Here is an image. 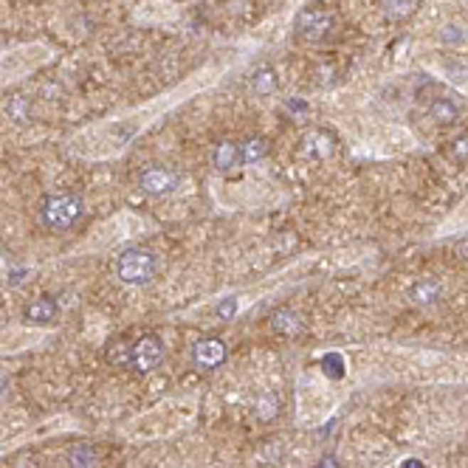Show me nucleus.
<instances>
[{"instance_id": "4468645a", "label": "nucleus", "mask_w": 468, "mask_h": 468, "mask_svg": "<svg viewBox=\"0 0 468 468\" xmlns=\"http://www.w3.org/2000/svg\"><path fill=\"white\" fill-rule=\"evenodd\" d=\"M268 139H262V136H251V139H245L243 144H240V153H243V164H257V161H262V158L268 156Z\"/></svg>"}, {"instance_id": "6e6552de", "label": "nucleus", "mask_w": 468, "mask_h": 468, "mask_svg": "<svg viewBox=\"0 0 468 468\" xmlns=\"http://www.w3.org/2000/svg\"><path fill=\"white\" fill-rule=\"evenodd\" d=\"M212 164H215V169L218 172H223V175H229L234 172L240 164H243V153H240V144L237 142H218L215 144V153H212Z\"/></svg>"}, {"instance_id": "7ed1b4c3", "label": "nucleus", "mask_w": 468, "mask_h": 468, "mask_svg": "<svg viewBox=\"0 0 468 468\" xmlns=\"http://www.w3.org/2000/svg\"><path fill=\"white\" fill-rule=\"evenodd\" d=\"M164 358V341L158 339L156 333H147L142 336L139 341H133V350H130V370L139 373V376H147L150 370H156Z\"/></svg>"}, {"instance_id": "2eb2a0df", "label": "nucleus", "mask_w": 468, "mask_h": 468, "mask_svg": "<svg viewBox=\"0 0 468 468\" xmlns=\"http://www.w3.org/2000/svg\"><path fill=\"white\" fill-rule=\"evenodd\" d=\"M254 415H257L260 420H274V418L280 415V400H277V395L262 392V395L257 398V403H254Z\"/></svg>"}, {"instance_id": "aec40b11", "label": "nucleus", "mask_w": 468, "mask_h": 468, "mask_svg": "<svg viewBox=\"0 0 468 468\" xmlns=\"http://www.w3.org/2000/svg\"><path fill=\"white\" fill-rule=\"evenodd\" d=\"M449 158L454 164H468V133L457 136L452 144H449Z\"/></svg>"}, {"instance_id": "f03ea898", "label": "nucleus", "mask_w": 468, "mask_h": 468, "mask_svg": "<svg viewBox=\"0 0 468 468\" xmlns=\"http://www.w3.org/2000/svg\"><path fill=\"white\" fill-rule=\"evenodd\" d=\"M158 260L153 251L147 248H127L116 260V277L127 285H144L156 277Z\"/></svg>"}, {"instance_id": "423d86ee", "label": "nucleus", "mask_w": 468, "mask_h": 468, "mask_svg": "<svg viewBox=\"0 0 468 468\" xmlns=\"http://www.w3.org/2000/svg\"><path fill=\"white\" fill-rule=\"evenodd\" d=\"M299 153L313 161H324L336 153V136L330 130H321V127H311L302 133L299 139Z\"/></svg>"}, {"instance_id": "4be33fe9", "label": "nucleus", "mask_w": 468, "mask_h": 468, "mask_svg": "<svg viewBox=\"0 0 468 468\" xmlns=\"http://www.w3.org/2000/svg\"><path fill=\"white\" fill-rule=\"evenodd\" d=\"M321 370H324L330 378H341V376H344V361H341V356H336V353L324 356V358H321Z\"/></svg>"}, {"instance_id": "a878e982", "label": "nucleus", "mask_w": 468, "mask_h": 468, "mask_svg": "<svg viewBox=\"0 0 468 468\" xmlns=\"http://www.w3.org/2000/svg\"><path fill=\"white\" fill-rule=\"evenodd\" d=\"M400 468H426V466H423L420 460H403V466Z\"/></svg>"}, {"instance_id": "a211bd4d", "label": "nucleus", "mask_w": 468, "mask_h": 468, "mask_svg": "<svg viewBox=\"0 0 468 468\" xmlns=\"http://www.w3.org/2000/svg\"><path fill=\"white\" fill-rule=\"evenodd\" d=\"M96 463H99V457L90 446H77L71 452V468H96Z\"/></svg>"}, {"instance_id": "dca6fc26", "label": "nucleus", "mask_w": 468, "mask_h": 468, "mask_svg": "<svg viewBox=\"0 0 468 468\" xmlns=\"http://www.w3.org/2000/svg\"><path fill=\"white\" fill-rule=\"evenodd\" d=\"M381 9L387 14V20H406L415 11V0H381Z\"/></svg>"}, {"instance_id": "f8f14e48", "label": "nucleus", "mask_w": 468, "mask_h": 468, "mask_svg": "<svg viewBox=\"0 0 468 468\" xmlns=\"http://www.w3.org/2000/svg\"><path fill=\"white\" fill-rule=\"evenodd\" d=\"M54 316H57V302L48 299V297L34 299V302L23 311V319L31 321V324H48V321H54Z\"/></svg>"}, {"instance_id": "1a4fd4ad", "label": "nucleus", "mask_w": 468, "mask_h": 468, "mask_svg": "<svg viewBox=\"0 0 468 468\" xmlns=\"http://www.w3.org/2000/svg\"><path fill=\"white\" fill-rule=\"evenodd\" d=\"M440 299H443V282H437V280H420L409 291V302L418 305V308L437 305Z\"/></svg>"}, {"instance_id": "9d476101", "label": "nucleus", "mask_w": 468, "mask_h": 468, "mask_svg": "<svg viewBox=\"0 0 468 468\" xmlns=\"http://www.w3.org/2000/svg\"><path fill=\"white\" fill-rule=\"evenodd\" d=\"M268 324H271V330H274V333L288 336V339L299 336V333H302V327H305L302 316H299L297 311H291V308H280V311H274L271 313V319H268Z\"/></svg>"}, {"instance_id": "412c9836", "label": "nucleus", "mask_w": 468, "mask_h": 468, "mask_svg": "<svg viewBox=\"0 0 468 468\" xmlns=\"http://www.w3.org/2000/svg\"><path fill=\"white\" fill-rule=\"evenodd\" d=\"M282 107H285V113H288L291 119H297V122H302V119L311 113L308 102H305V99H297V96H294V99H285V105H282Z\"/></svg>"}, {"instance_id": "b1692460", "label": "nucleus", "mask_w": 468, "mask_h": 468, "mask_svg": "<svg viewBox=\"0 0 468 468\" xmlns=\"http://www.w3.org/2000/svg\"><path fill=\"white\" fill-rule=\"evenodd\" d=\"M440 37H443L446 43H460V40H463V31H460V28H454V26H446Z\"/></svg>"}, {"instance_id": "6ab92c4d", "label": "nucleus", "mask_w": 468, "mask_h": 468, "mask_svg": "<svg viewBox=\"0 0 468 468\" xmlns=\"http://www.w3.org/2000/svg\"><path fill=\"white\" fill-rule=\"evenodd\" d=\"M6 113H9L14 122H20V124L31 122V107H28V102H26L23 96H14V99L9 102V107H6Z\"/></svg>"}, {"instance_id": "20e7f679", "label": "nucleus", "mask_w": 468, "mask_h": 468, "mask_svg": "<svg viewBox=\"0 0 468 468\" xmlns=\"http://www.w3.org/2000/svg\"><path fill=\"white\" fill-rule=\"evenodd\" d=\"M178 184H181V175H178L175 169H169V166H150V169H144L142 178H139L142 192L150 195V198L172 195V192L178 189Z\"/></svg>"}, {"instance_id": "39448f33", "label": "nucleus", "mask_w": 468, "mask_h": 468, "mask_svg": "<svg viewBox=\"0 0 468 468\" xmlns=\"http://www.w3.org/2000/svg\"><path fill=\"white\" fill-rule=\"evenodd\" d=\"M333 14L327 9H305L299 17H297V28H299V37H305L308 43H319L324 40L330 31H333Z\"/></svg>"}, {"instance_id": "f257e3e1", "label": "nucleus", "mask_w": 468, "mask_h": 468, "mask_svg": "<svg viewBox=\"0 0 468 468\" xmlns=\"http://www.w3.org/2000/svg\"><path fill=\"white\" fill-rule=\"evenodd\" d=\"M85 212V203L79 195L71 192H54L46 195L43 206H40V218L51 232H68L71 226H77L79 218Z\"/></svg>"}, {"instance_id": "bb28decb", "label": "nucleus", "mask_w": 468, "mask_h": 468, "mask_svg": "<svg viewBox=\"0 0 468 468\" xmlns=\"http://www.w3.org/2000/svg\"><path fill=\"white\" fill-rule=\"evenodd\" d=\"M6 387H9V381H6V378H3V376H0V395H3V392H6Z\"/></svg>"}, {"instance_id": "5701e85b", "label": "nucleus", "mask_w": 468, "mask_h": 468, "mask_svg": "<svg viewBox=\"0 0 468 468\" xmlns=\"http://www.w3.org/2000/svg\"><path fill=\"white\" fill-rule=\"evenodd\" d=\"M234 313H237V299H223V302L218 305V316H220V319H232Z\"/></svg>"}, {"instance_id": "ddd939ff", "label": "nucleus", "mask_w": 468, "mask_h": 468, "mask_svg": "<svg viewBox=\"0 0 468 468\" xmlns=\"http://www.w3.org/2000/svg\"><path fill=\"white\" fill-rule=\"evenodd\" d=\"M457 116H460L457 102H452V99H432V105H429V119L432 122H437V124H454Z\"/></svg>"}, {"instance_id": "0eeeda50", "label": "nucleus", "mask_w": 468, "mask_h": 468, "mask_svg": "<svg viewBox=\"0 0 468 468\" xmlns=\"http://www.w3.org/2000/svg\"><path fill=\"white\" fill-rule=\"evenodd\" d=\"M226 356H229V350H226V344H223L220 339H201V341L192 347V364H195L198 370H203V373L218 370V367L226 361Z\"/></svg>"}, {"instance_id": "f3484780", "label": "nucleus", "mask_w": 468, "mask_h": 468, "mask_svg": "<svg viewBox=\"0 0 468 468\" xmlns=\"http://www.w3.org/2000/svg\"><path fill=\"white\" fill-rule=\"evenodd\" d=\"M130 350H133L130 341H113L107 347V361L113 367H130Z\"/></svg>"}, {"instance_id": "9b49d317", "label": "nucleus", "mask_w": 468, "mask_h": 468, "mask_svg": "<svg viewBox=\"0 0 468 468\" xmlns=\"http://www.w3.org/2000/svg\"><path fill=\"white\" fill-rule=\"evenodd\" d=\"M277 85H280V77H277V71H274L271 65H260V68L251 71V77H248V87H251V93H257V96H271V93L277 90Z\"/></svg>"}, {"instance_id": "393cba45", "label": "nucleus", "mask_w": 468, "mask_h": 468, "mask_svg": "<svg viewBox=\"0 0 468 468\" xmlns=\"http://www.w3.org/2000/svg\"><path fill=\"white\" fill-rule=\"evenodd\" d=\"M316 74H319V85H324V82H330V77H333V68H330V65H324V68H319Z\"/></svg>"}]
</instances>
